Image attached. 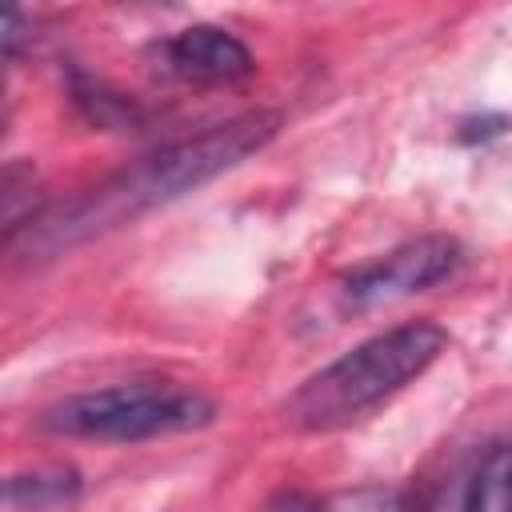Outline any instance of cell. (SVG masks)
Wrapping results in <instances>:
<instances>
[{
	"mask_svg": "<svg viewBox=\"0 0 512 512\" xmlns=\"http://www.w3.org/2000/svg\"><path fill=\"white\" fill-rule=\"evenodd\" d=\"M444 348L448 332L436 320H408L388 332H376L332 364H324L320 372H312L284 400V420L300 432H328L352 424L392 400L404 384L424 376Z\"/></svg>",
	"mask_w": 512,
	"mask_h": 512,
	"instance_id": "obj_2",
	"label": "cell"
},
{
	"mask_svg": "<svg viewBox=\"0 0 512 512\" xmlns=\"http://www.w3.org/2000/svg\"><path fill=\"white\" fill-rule=\"evenodd\" d=\"M76 496H80V472L68 464L16 472L4 484V500L12 512H56V508H68Z\"/></svg>",
	"mask_w": 512,
	"mask_h": 512,
	"instance_id": "obj_6",
	"label": "cell"
},
{
	"mask_svg": "<svg viewBox=\"0 0 512 512\" xmlns=\"http://www.w3.org/2000/svg\"><path fill=\"white\" fill-rule=\"evenodd\" d=\"M280 132V112H240L224 124H212L196 136L172 140L140 160H132L128 168L112 172L108 180H100L96 188L52 204L44 212H32L12 236H4L8 252L20 260H48L64 248H76L92 236H104L160 204H172L180 196H188L192 188L216 180L220 172L244 164L248 156H256L272 136Z\"/></svg>",
	"mask_w": 512,
	"mask_h": 512,
	"instance_id": "obj_1",
	"label": "cell"
},
{
	"mask_svg": "<svg viewBox=\"0 0 512 512\" xmlns=\"http://www.w3.org/2000/svg\"><path fill=\"white\" fill-rule=\"evenodd\" d=\"M292 512H408V500H404L400 488H388V484H364V488L332 492V496L312 500V504L292 500Z\"/></svg>",
	"mask_w": 512,
	"mask_h": 512,
	"instance_id": "obj_7",
	"label": "cell"
},
{
	"mask_svg": "<svg viewBox=\"0 0 512 512\" xmlns=\"http://www.w3.org/2000/svg\"><path fill=\"white\" fill-rule=\"evenodd\" d=\"M460 260V244L452 236H416L368 264H356L340 276V304L352 312H368L380 304H396L440 284Z\"/></svg>",
	"mask_w": 512,
	"mask_h": 512,
	"instance_id": "obj_4",
	"label": "cell"
},
{
	"mask_svg": "<svg viewBox=\"0 0 512 512\" xmlns=\"http://www.w3.org/2000/svg\"><path fill=\"white\" fill-rule=\"evenodd\" d=\"M504 512H512V468L504 472Z\"/></svg>",
	"mask_w": 512,
	"mask_h": 512,
	"instance_id": "obj_8",
	"label": "cell"
},
{
	"mask_svg": "<svg viewBox=\"0 0 512 512\" xmlns=\"http://www.w3.org/2000/svg\"><path fill=\"white\" fill-rule=\"evenodd\" d=\"M216 420L212 396L180 384H112L48 404L36 424L52 436L104 440V444H140L156 436L196 432Z\"/></svg>",
	"mask_w": 512,
	"mask_h": 512,
	"instance_id": "obj_3",
	"label": "cell"
},
{
	"mask_svg": "<svg viewBox=\"0 0 512 512\" xmlns=\"http://www.w3.org/2000/svg\"><path fill=\"white\" fill-rule=\"evenodd\" d=\"M152 68L180 84H236L256 72V60L228 28L192 24L152 44Z\"/></svg>",
	"mask_w": 512,
	"mask_h": 512,
	"instance_id": "obj_5",
	"label": "cell"
}]
</instances>
